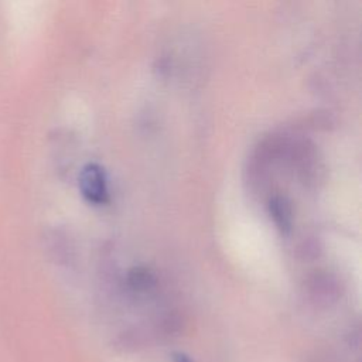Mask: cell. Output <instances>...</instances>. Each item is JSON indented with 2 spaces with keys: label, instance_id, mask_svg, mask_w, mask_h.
Listing matches in <instances>:
<instances>
[{
  "label": "cell",
  "instance_id": "3",
  "mask_svg": "<svg viewBox=\"0 0 362 362\" xmlns=\"http://www.w3.org/2000/svg\"><path fill=\"white\" fill-rule=\"evenodd\" d=\"M129 281L134 288L144 290V288H148L151 284H154V277L148 270L141 269V267H136V269L130 270Z\"/></svg>",
  "mask_w": 362,
  "mask_h": 362
},
{
  "label": "cell",
  "instance_id": "1",
  "mask_svg": "<svg viewBox=\"0 0 362 362\" xmlns=\"http://www.w3.org/2000/svg\"><path fill=\"white\" fill-rule=\"evenodd\" d=\"M79 189L85 199L95 205L107 202L109 189L103 167L96 163H88L79 174Z\"/></svg>",
  "mask_w": 362,
  "mask_h": 362
},
{
  "label": "cell",
  "instance_id": "2",
  "mask_svg": "<svg viewBox=\"0 0 362 362\" xmlns=\"http://www.w3.org/2000/svg\"><path fill=\"white\" fill-rule=\"evenodd\" d=\"M269 211L277 228L281 232H288L291 229V221H293L291 206L284 197H280V195L273 197L269 202Z\"/></svg>",
  "mask_w": 362,
  "mask_h": 362
},
{
  "label": "cell",
  "instance_id": "4",
  "mask_svg": "<svg viewBox=\"0 0 362 362\" xmlns=\"http://www.w3.org/2000/svg\"><path fill=\"white\" fill-rule=\"evenodd\" d=\"M175 362H191V361L185 355H177Z\"/></svg>",
  "mask_w": 362,
  "mask_h": 362
}]
</instances>
